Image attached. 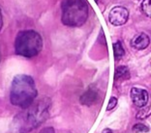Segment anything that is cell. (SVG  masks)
Masks as SVG:
<instances>
[{
    "label": "cell",
    "instance_id": "1",
    "mask_svg": "<svg viewBox=\"0 0 151 133\" xmlns=\"http://www.w3.org/2000/svg\"><path fill=\"white\" fill-rule=\"evenodd\" d=\"M50 100L49 98L32 102L15 119V129L18 133H26L37 127L49 117Z\"/></svg>",
    "mask_w": 151,
    "mask_h": 133
},
{
    "label": "cell",
    "instance_id": "2",
    "mask_svg": "<svg viewBox=\"0 0 151 133\" xmlns=\"http://www.w3.org/2000/svg\"><path fill=\"white\" fill-rule=\"evenodd\" d=\"M36 97L37 90L32 77L19 74L14 78L10 93V100L13 105L24 109L35 101Z\"/></svg>",
    "mask_w": 151,
    "mask_h": 133
},
{
    "label": "cell",
    "instance_id": "3",
    "mask_svg": "<svg viewBox=\"0 0 151 133\" xmlns=\"http://www.w3.org/2000/svg\"><path fill=\"white\" fill-rule=\"evenodd\" d=\"M62 22L71 27L81 26L87 20L89 9L86 0H63Z\"/></svg>",
    "mask_w": 151,
    "mask_h": 133
},
{
    "label": "cell",
    "instance_id": "4",
    "mask_svg": "<svg viewBox=\"0 0 151 133\" xmlns=\"http://www.w3.org/2000/svg\"><path fill=\"white\" fill-rule=\"evenodd\" d=\"M43 48V39L39 33L25 30L18 34L15 42L16 53L26 58L38 55Z\"/></svg>",
    "mask_w": 151,
    "mask_h": 133
},
{
    "label": "cell",
    "instance_id": "5",
    "mask_svg": "<svg viewBox=\"0 0 151 133\" xmlns=\"http://www.w3.org/2000/svg\"><path fill=\"white\" fill-rule=\"evenodd\" d=\"M129 18V12L125 7L116 6L111 9L109 15V20L112 25L120 26L125 24Z\"/></svg>",
    "mask_w": 151,
    "mask_h": 133
},
{
    "label": "cell",
    "instance_id": "6",
    "mask_svg": "<svg viewBox=\"0 0 151 133\" xmlns=\"http://www.w3.org/2000/svg\"><path fill=\"white\" fill-rule=\"evenodd\" d=\"M130 95H131V100L134 105H136L139 108L145 107V105L148 102V93L145 90L134 87L132 88Z\"/></svg>",
    "mask_w": 151,
    "mask_h": 133
},
{
    "label": "cell",
    "instance_id": "7",
    "mask_svg": "<svg viewBox=\"0 0 151 133\" xmlns=\"http://www.w3.org/2000/svg\"><path fill=\"white\" fill-rule=\"evenodd\" d=\"M150 40L149 37L145 33H140L138 36L134 37L131 41V46L134 49L137 50H142L145 49L149 46Z\"/></svg>",
    "mask_w": 151,
    "mask_h": 133
},
{
    "label": "cell",
    "instance_id": "8",
    "mask_svg": "<svg viewBox=\"0 0 151 133\" xmlns=\"http://www.w3.org/2000/svg\"><path fill=\"white\" fill-rule=\"evenodd\" d=\"M98 100V92L95 90V89H91L89 88L88 90L85 92L81 97V103L83 105H86V106H90L93 103H95Z\"/></svg>",
    "mask_w": 151,
    "mask_h": 133
},
{
    "label": "cell",
    "instance_id": "9",
    "mask_svg": "<svg viewBox=\"0 0 151 133\" xmlns=\"http://www.w3.org/2000/svg\"><path fill=\"white\" fill-rule=\"evenodd\" d=\"M130 78V71L128 68L125 66H119L116 68L115 74H114V79L115 81H123L127 80Z\"/></svg>",
    "mask_w": 151,
    "mask_h": 133
},
{
    "label": "cell",
    "instance_id": "10",
    "mask_svg": "<svg viewBox=\"0 0 151 133\" xmlns=\"http://www.w3.org/2000/svg\"><path fill=\"white\" fill-rule=\"evenodd\" d=\"M124 54H125V50L123 48L121 43L116 42L113 43V55H114L115 61L122 59V57L124 56Z\"/></svg>",
    "mask_w": 151,
    "mask_h": 133
},
{
    "label": "cell",
    "instance_id": "11",
    "mask_svg": "<svg viewBox=\"0 0 151 133\" xmlns=\"http://www.w3.org/2000/svg\"><path fill=\"white\" fill-rule=\"evenodd\" d=\"M142 11L147 16L151 15V1L150 0H143L142 3Z\"/></svg>",
    "mask_w": 151,
    "mask_h": 133
},
{
    "label": "cell",
    "instance_id": "12",
    "mask_svg": "<svg viewBox=\"0 0 151 133\" xmlns=\"http://www.w3.org/2000/svg\"><path fill=\"white\" fill-rule=\"evenodd\" d=\"M143 109L139 111L138 115H137V118L139 119V120H145L147 117H149L150 115V107H142Z\"/></svg>",
    "mask_w": 151,
    "mask_h": 133
},
{
    "label": "cell",
    "instance_id": "13",
    "mask_svg": "<svg viewBox=\"0 0 151 133\" xmlns=\"http://www.w3.org/2000/svg\"><path fill=\"white\" fill-rule=\"evenodd\" d=\"M116 104H117V98L114 97H112L109 98V104H108V107H107V110H111V109H113L115 106H116Z\"/></svg>",
    "mask_w": 151,
    "mask_h": 133
},
{
    "label": "cell",
    "instance_id": "14",
    "mask_svg": "<svg viewBox=\"0 0 151 133\" xmlns=\"http://www.w3.org/2000/svg\"><path fill=\"white\" fill-rule=\"evenodd\" d=\"M135 131H148V127L142 124H137L133 127Z\"/></svg>",
    "mask_w": 151,
    "mask_h": 133
},
{
    "label": "cell",
    "instance_id": "15",
    "mask_svg": "<svg viewBox=\"0 0 151 133\" xmlns=\"http://www.w3.org/2000/svg\"><path fill=\"white\" fill-rule=\"evenodd\" d=\"M40 133H54V129L52 127H46L42 129L40 131Z\"/></svg>",
    "mask_w": 151,
    "mask_h": 133
},
{
    "label": "cell",
    "instance_id": "16",
    "mask_svg": "<svg viewBox=\"0 0 151 133\" xmlns=\"http://www.w3.org/2000/svg\"><path fill=\"white\" fill-rule=\"evenodd\" d=\"M2 25H3V18H2L1 10H0V30H1V28H2Z\"/></svg>",
    "mask_w": 151,
    "mask_h": 133
},
{
    "label": "cell",
    "instance_id": "17",
    "mask_svg": "<svg viewBox=\"0 0 151 133\" xmlns=\"http://www.w3.org/2000/svg\"><path fill=\"white\" fill-rule=\"evenodd\" d=\"M102 133H113L111 129H109V128H106L105 130H103Z\"/></svg>",
    "mask_w": 151,
    "mask_h": 133
}]
</instances>
